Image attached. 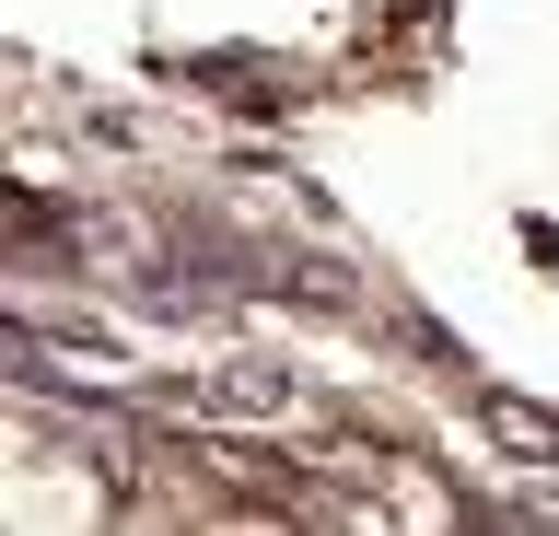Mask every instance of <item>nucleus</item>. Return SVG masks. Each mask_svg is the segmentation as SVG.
I'll return each instance as SVG.
<instances>
[]
</instances>
